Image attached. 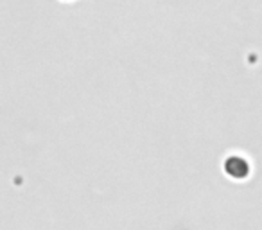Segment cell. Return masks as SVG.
Masks as SVG:
<instances>
[{
  "label": "cell",
  "mask_w": 262,
  "mask_h": 230,
  "mask_svg": "<svg viewBox=\"0 0 262 230\" xmlns=\"http://www.w3.org/2000/svg\"><path fill=\"white\" fill-rule=\"evenodd\" d=\"M223 171L228 176L230 180H235V182H243V180L250 178L251 175V164L246 157H241V155H230L223 162Z\"/></svg>",
  "instance_id": "1"
}]
</instances>
